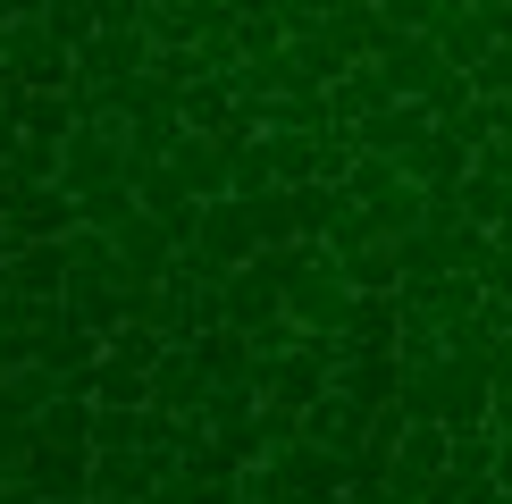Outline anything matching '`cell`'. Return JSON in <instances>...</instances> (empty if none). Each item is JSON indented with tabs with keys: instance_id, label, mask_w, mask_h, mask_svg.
Listing matches in <instances>:
<instances>
[{
	"instance_id": "obj_44",
	"label": "cell",
	"mask_w": 512,
	"mask_h": 504,
	"mask_svg": "<svg viewBox=\"0 0 512 504\" xmlns=\"http://www.w3.org/2000/svg\"><path fill=\"white\" fill-rule=\"evenodd\" d=\"M9 244H17V236H9V219H0V261H9Z\"/></svg>"
},
{
	"instance_id": "obj_23",
	"label": "cell",
	"mask_w": 512,
	"mask_h": 504,
	"mask_svg": "<svg viewBox=\"0 0 512 504\" xmlns=\"http://www.w3.org/2000/svg\"><path fill=\"white\" fill-rule=\"evenodd\" d=\"M59 387H68V378H59V370H42V362H17V370H0V404H9L17 420H34V412L51 404Z\"/></svg>"
},
{
	"instance_id": "obj_11",
	"label": "cell",
	"mask_w": 512,
	"mask_h": 504,
	"mask_svg": "<svg viewBox=\"0 0 512 504\" xmlns=\"http://www.w3.org/2000/svg\"><path fill=\"white\" fill-rule=\"evenodd\" d=\"M403 168H412V185H420V194H454V185L479 168V143L462 135V126H437V135L420 143V152L403 160Z\"/></svg>"
},
{
	"instance_id": "obj_10",
	"label": "cell",
	"mask_w": 512,
	"mask_h": 504,
	"mask_svg": "<svg viewBox=\"0 0 512 504\" xmlns=\"http://www.w3.org/2000/svg\"><path fill=\"white\" fill-rule=\"evenodd\" d=\"M168 160H177V177L194 185L202 202L236 194V143H219V135H202V126H185V135H177V152H168Z\"/></svg>"
},
{
	"instance_id": "obj_37",
	"label": "cell",
	"mask_w": 512,
	"mask_h": 504,
	"mask_svg": "<svg viewBox=\"0 0 512 504\" xmlns=\"http://www.w3.org/2000/svg\"><path fill=\"white\" fill-rule=\"evenodd\" d=\"M471 84H479V101H504V93H512V42H496V51L479 59Z\"/></svg>"
},
{
	"instance_id": "obj_12",
	"label": "cell",
	"mask_w": 512,
	"mask_h": 504,
	"mask_svg": "<svg viewBox=\"0 0 512 504\" xmlns=\"http://www.w3.org/2000/svg\"><path fill=\"white\" fill-rule=\"evenodd\" d=\"M0 219H9L17 244H68L76 236V194H68V185H34V194L9 202Z\"/></svg>"
},
{
	"instance_id": "obj_46",
	"label": "cell",
	"mask_w": 512,
	"mask_h": 504,
	"mask_svg": "<svg viewBox=\"0 0 512 504\" xmlns=\"http://www.w3.org/2000/svg\"><path fill=\"white\" fill-rule=\"evenodd\" d=\"M504 101H512V93H504Z\"/></svg>"
},
{
	"instance_id": "obj_9",
	"label": "cell",
	"mask_w": 512,
	"mask_h": 504,
	"mask_svg": "<svg viewBox=\"0 0 512 504\" xmlns=\"http://www.w3.org/2000/svg\"><path fill=\"white\" fill-rule=\"evenodd\" d=\"M26 488H34V504H84L93 496V446H34Z\"/></svg>"
},
{
	"instance_id": "obj_22",
	"label": "cell",
	"mask_w": 512,
	"mask_h": 504,
	"mask_svg": "<svg viewBox=\"0 0 512 504\" xmlns=\"http://www.w3.org/2000/svg\"><path fill=\"white\" fill-rule=\"evenodd\" d=\"M395 101V84H387V68L378 59H361V68H345L328 84V110H336V126H361V118H378Z\"/></svg>"
},
{
	"instance_id": "obj_5",
	"label": "cell",
	"mask_w": 512,
	"mask_h": 504,
	"mask_svg": "<svg viewBox=\"0 0 512 504\" xmlns=\"http://www.w3.org/2000/svg\"><path fill=\"white\" fill-rule=\"evenodd\" d=\"M0 59L26 76V93H68V84H76V51H68L51 26H42V17H9V34H0Z\"/></svg>"
},
{
	"instance_id": "obj_28",
	"label": "cell",
	"mask_w": 512,
	"mask_h": 504,
	"mask_svg": "<svg viewBox=\"0 0 512 504\" xmlns=\"http://www.w3.org/2000/svg\"><path fill=\"white\" fill-rule=\"evenodd\" d=\"M84 387H93V404H152V370H135V362H101L93 378H84Z\"/></svg>"
},
{
	"instance_id": "obj_15",
	"label": "cell",
	"mask_w": 512,
	"mask_h": 504,
	"mask_svg": "<svg viewBox=\"0 0 512 504\" xmlns=\"http://www.w3.org/2000/svg\"><path fill=\"white\" fill-rule=\"evenodd\" d=\"M143 26H152L160 51H194L202 34L236 26V9H227V0H152V17H143Z\"/></svg>"
},
{
	"instance_id": "obj_13",
	"label": "cell",
	"mask_w": 512,
	"mask_h": 504,
	"mask_svg": "<svg viewBox=\"0 0 512 504\" xmlns=\"http://www.w3.org/2000/svg\"><path fill=\"white\" fill-rule=\"evenodd\" d=\"M378 412H387V404H361V395L328 387V395L303 412V437H319V446H336V454H361V437H370V420H378Z\"/></svg>"
},
{
	"instance_id": "obj_36",
	"label": "cell",
	"mask_w": 512,
	"mask_h": 504,
	"mask_svg": "<svg viewBox=\"0 0 512 504\" xmlns=\"http://www.w3.org/2000/svg\"><path fill=\"white\" fill-rule=\"evenodd\" d=\"M445 9H454V0H378V17H387L395 34H429Z\"/></svg>"
},
{
	"instance_id": "obj_8",
	"label": "cell",
	"mask_w": 512,
	"mask_h": 504,
	"mask_svg": "<svg viewBox=\"0 0 512 504\" xmlns=\"http://www.w3.org/2000/svg\"><path fill=\"white\" fill-rule=\"evenodd\" d=\"M0 294L68 303V244H9V261H0Z\"/></svg>"
},
{
	"instance_id": "obj_14",
	"label": "cell",
	"mask_w": 512,
	"mask_h": 504,
	"mask_svg": "<svg viewBox=\"0 0 512 504\" xmlns=\"http://www.w3.org/2000/svg\"><path fill=\"white\" fill-rule=\"evenodd\" d=\"M152 404L160 412H177V420H194L210 404V370H202V353L194 345H168L160 362H152Z\"/></svg>"
},
{
	"instance_id": "obj_26",
	"label": "cell",
	"mask_w": 512,
	"mask_h": 504,
	"mask_svg": "<svg viewBox=\"0 0 512 504\" xmlns=\"http://www.w3.org/2000/svg\"><path fill=\"white\" fill-rule=\"evenodd\" d=\"M319 135H328V126H319ZM319 135H294V126H277V135H269L277 185H311V177H319Z\"/></svg>"
},
{
	"instance_id": "obj_42",
	"label": "cell",
	"mask_w": 512,
	"mask_h": 504,
	"mask_svg": "<svg viewBox=\"0 0 512 504\" xmlns=\"http://www.w3.org/2000/svg\"><path fill=\"white\" fill-rule=\"evenodd\" d=\"M227 9H236V17H269L277 0H227Z\"/></svg>"
},
{
	"instance_id": "obj_32",
	"label": "cell",
	"mask_w": 512,
	"mask_h": 504,
	"mask_svg": "<svg viewBox=\"0 0 512 504\" xmlns=\"http://www.w3.org/2000/svg\"><path fill=\"white\" fill-rule=\"evenodd\" d=\"M42 26L68 42V51H84V42L101 34V9H93V0H51V9H42Z\"/></svg>"
},
{
	"instance_id": "obj_34",
	"label": "cell",
	"mask_w": 512,
	"mask_h": 504,
	"mask_svg": "<svg viewBox=\"0 0 512 504\" xmlns=\"http://www.w3.org/2000/svg\"><path fill=\"white\" fill-rule=\"evenodd\" d=\"M236 42H244V59H286V26H277V9L269 17H236Z\"/></svg>"
},
{
	"instance_id": "obj_6",
	"label": "cell",
	"mask_w": 512,
	"mask_h": 504,
	"mask_svg": "<svg viewBox=\"0 0 512 504\" xmlns=\"http://www.w3.org/2000/svg\"><path fill=\"white\" fill-rule=\"evenodd\" d=\"M185 462V446H118V454H93V496H118V504H143L168 471Z\"/></svg>"
},
{
	"instance_id": "obj_25",
	"label": "cell",
	"mask_w": 512,
	"mask_h": 504,
	"mask_svg": "<svg viewBox=\"0 0 512 504\" xmlns=\"http://www.w3.org/2000/svg\"><path fill=\"white\" fill-rule=\"evenodd\" d=\"M420 504H512V496H504V479H496V471H471V462H454V471H445Z\"/></svg>"
},
{
	"instance_id": "obj_4",
	"label": "cell",
	"mask_w": 512,
	"mask_h": 504,
	"mask_svg": "<svg viewBox=\"0 0 512 504\" xmlns=\"http://www.w3.org/2000/svg\"><path fill=\"white\" fill-rule=\"evenodd\" d=\"M445 471H454V429H445V420H412L395 462H387V504H420Z\"/></svg>"
},
{
	"instance_id": "obj_45",
	"label": "cell",
	"mask_w": 512,
	"mask_h": 504,
	"mask_svg": "<svg viewBox=\"0 0 512 504\" xmlns=\"http://www.w3.org/2000/svg\"><path fill=\"white\" fill-rule=\"evenodd\" d=\"M0 34H9V0H0Z\"/></svg>"
},
{
	"instance_id": "obj_16",
	"label": "cell",
	"mask_w": 512,
	"mask_h": 504,
	"mask_svg": "<svg viewBox=\"0 0 512 504\" xmlns=\"http://www.w3.org/2000/svg\"><path fill=\"white\" fill-rule=\"evenodd\" d=\"M353 135H361V152H378V160H412L420 143L437 135V118L420 110V101H387V110H378V118H361Z\"/></svg>"
},
{
	"instance_id": "obj_17",
	"label": "cell",
	"mask_w": 512,
	"mask_h": 504,
	"mask_svg": "<svg viewBox=\"0 0 512 504\" xmlns=\"http://www.w3.org/2000/svg\"><path fill=\"white\" fill-rule=\"evenodd\" d=\"M429 34H437V51H445V68H479V59L504 42V34H496V17H487L479 0H454V9H445Z\"/></svg>"
},
{
	"instance_id": "obj_30",
	"label": "cell",
	"mask_w": 512,
	"mask_h": 504,
	"mask_svg": "<svg viewBox=\"0 0 512 504\" xmlns=\"http://www.w3.org/2000/svg\"><path fill=\"white\" fill-rule=\"evenodd\" d=\"M345 269H353V286H361V294H395V286H403V261H395V244H387V236L361 244V252H345Z\"/></svg>"
},
{
	"instance_id": "obj_18",
	"label": "cell",
	"mask_w": 512,
	"mask_h": 504,
	"mask_svg": "<svg viewBox=\"0 0 512 504\" xmlns=\"http://www.w3.org/2000/svg\"><path fill=\"white\" fill-rule=\"evenodd\" d=\"M336 345H345V353H395L403 345V303H395V294H353Z\"/></svg>"
},
{
	"instance_id": "obj_24",
	"label": "cell",
	"mask_w": 512,
	"mask_h": 504,
	"mask_svg": "<svg viewBox=\"0 0 512 504\" xmlns=\"http://www.w3.org/2000/svg\"><path fill=\"white\" fill-rule=\"evenodd\" d=\"M454 194H462V219H471V227H504V219H512V177H487V168H471Z\"/></svg>"
},
{
	"instance_id": "obj_20",
	"label": "cell",
	"mask_w": 512,
	"mask_h": 504,
	"mask_svg": "<svg viewBox=\"0 0 512 504\" xmlns=\"http://www.w3.org/2000/svg\"><path fill=\"white\" fill-rule=\"evenodd\" d=\"M101 362H110V336H101V328H84V320H59L51 336H42V370L76 378V387H84V378H93Z\"/></svg>"
},
{
	"instance_id": "obj_38",
	"label": "cell",
	"mask_w": 512,
	"mask_h": 504,
	"mask_svg": "<svg viewBox=\"0 0 512 504\" xmlns=\"http://www.w3.org/2000/svg\"><path fill=\"white\" fill-rule=\"evenodd\" d=\"M277 26L286 34H319L328 26V0H277Z\"/></svg>"
},
{
	"instance_id": "obj_31",
	"label": "cell",
	"mask_w": 512,
	"mask_h": 504,
	"mask_svg": "<svg viewBox=\"0 0 512 504\" xmlns=\"http://www.w3.org/2000/svg\"><path fill=\"white\" fill-rule=\"evenodd\" d=\"M26 135L68 143V135H76V93H34V101H26Z\"/></svg>"
},
{
	"instance_id": "obj_40",
	"label": "cell",
	"mask_w": 512,
	"mask_h": 504,
	"mask_svg": "<svg viewBox=\"0 0 512 504\" xmlns=\"http://www.w3.org/2000/svg\"><path fill=\"white\" fill-rule=\"evenodd\" d=\"M17 143H26V110H9V101H0V168L17 160Z\"/></svg>"
},
{
	"instance_id": "obj_39",
	"label": "cell",
	"mask_w": 512,
	"mask_h": 504,
	"mask_svg": "<svg viewBox=\"0 0 512 504\" xmlns=\"http://www.w3.org/2000/svg\"><path fill=\"white\" fill-rule=\"evenodd\" d=\"M93 9H101V26H143L152 0H93Z\"/></svg>"
},
{
	"instance_id": "obj_21",
	"label": "cell",
	"mask_w": 512,
	"mask_h": 504,
	"mask_svg": "<svg viewBox=\"0 0 512 504\" xmlns=\"http://www.w3.org/2000/svg\"><path fill=\"white\" fill-rule=\"evenodd\" d=\"M93 412H101L93 387H76V378H68V387L34 412V437H42V446H93Z\"/></svg>"
},
{
	"instance_id": "obj_27",
	"label": "cell",
	"mask_w": 512,
	"mask_h": 504,
	"mask_svg": "<svg viewBox=\"0 0 512 504\" xmlns=\"http://www.w3.org/2000/svg\"><path fill=\"white\" fill-rule=\"evenodd\" d=\"M135 185H93V194H76V227H101V236H118L126 219H135Z\"/></svg>"
},
{
	"instance_id": "obj_33",
	"label": "cell",
	"mask_w": 512,
	"mask_h": 504,
	"mask_svg": "<svg viewBox=\"0 0 512 504\" xmlns=\"http://www.w3.org/2000/svg\"><path fill=\"white\" fill-rule=\"evenodd\" d=\"M236 194H277V160H269V135L236 143Z\"/></svg>"
},
{
	"instance_id": "obj_3",
	"label": "cell",
	"mask_w": 512,
	"mask_h": 504,
	"mask_svg": "<svg viewBox=\"0 0 512 504\" xmlns=\"http://www.w3.org/2000/svg\"><path fill=\"white\" fill-rule=\"evenodd\" d=\"M152 59H160L152 26H101V34L84 42V51H76V84H68V93H110V84L143 76Z\"/></svg>"
},
{
	"instance_id": "obj_2",
	"label": "cell",
	"mask_w": 512,
	"mask_h": 504,
	"mask_svg": "<svg viewBox=\"0 0 512 504\" xmlns=\"http://www.w3.org/2000/svg\"><path fill=\"white\" fill-rule=\"evenodd\" d=\"M219 320H227V328H244V336H261V328L286 320V261H277V244H269V252H252L244 269H227Z\"/></svg>"
},
{
	"instance_id": "obj_41",
	"label": "cell",
	"mask_w": 512,
	"mask_h": 504,
	"mask_svg": "<svg viewBox=\"0 0 512 504\" xmlns=\"http://www.w3.org/2000/svg\"><path fill=\"white\" fill-rule=\"evenodd\" d=\"M487 429H496L504 446H512V395H496V420H487Z\"/></svg>"
},
{
	"instance_id": "obj_35",
	"label": "cell",
	"mask_w": 512,
	"mask_h": 504,
	"mask_svg": "<svg viewBox=\"0 0 512 504\" xmlns=\"http://www.w3.org/2000/svg\"><path fill=\"white\" fill-rule=\"evenodd\" d=\"M34 420H0V479H26V462H34Z\"/></svg>"
},
{
	"instance_id": "obj_19",
	"label": "cell",
	"mask_w": 512,
	"mask_h": 504,
	"mask_svg": "<svg viewBox=\"0 0 512 504\" xmlns=\"http://www.w3.org/2000/svg\"><path fill=\"white\" fill-rule=\"evenodd\" d=\"M378 68H387V84H395V101H420V93H429V84L445 76V51H437V34H395V42H387V59H378Z\"/></svg>"
},
{
	"instance_id": "obj_43",
	"label": "cell",
	"mask_w": 512,
	"mask_h": 504,
	"mask_svg": "<svg viewBox=\"0 0 512 504\" xmlns=\"http://www.w3.org/2000/svg\"><path fill=\"white\" fill-rule=\"evenodd\" d=\"M42 9H51V0H9V17H42Z\"/></svg>"
},
{
	"instance_id": "obj_29",
	"label": "cell",
	"mask_w": 512,
	"mask_h": 504,
	"mask_svg": "<svg viewBox=\"0 0 512 504\" xmlns=\"http://www.w3.org/2000/svg\"><path fill=\"white\" fill-rule=\"evenodd\" d=\"M252 202V227H261V244H303V219H294V185H277V194H244Z\"/></svg>"
},
{
	"instance_id": "obj_1",
	"label": "cell",
	"mask_w": 512,
	"mask_h": 504,
	"mask_svg": "<svg viewBox=\"0 0 512 504\" xmlns=\"http://www.w3.org/2000/svg\"><path fill=\"white\" fill-rule=\"evenodd\" d=\"M277 261H286V320L303 336H336L353 311V269L336 261L328 244H277Z\"/></svg>"
},
{
	"instance_id": "obj_7",
	"label": "cell",
	"mask_w": 512,
	"mask_h": 504,
	"mask_svg": "<svg viewBox=\"0 0 512 504\" xmlns=\"http://www.w3.org/2000/svg\"><path fill=\"white\" fill-rule=\"evenodd\" d=\"M194 252H202L210 269H244L252 252H269V244H261V227H252V202H244V194L202 202V236H194Z\"/></svg>"
}]
</instances>
